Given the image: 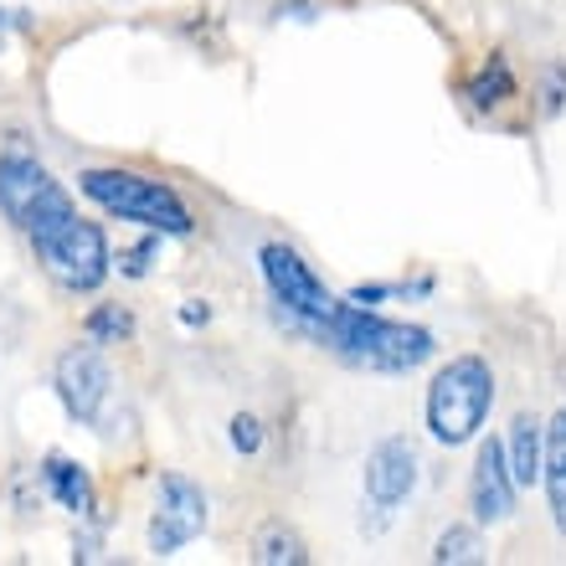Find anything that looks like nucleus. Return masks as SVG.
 Returning a JSON list of instances; mask_svg holds the SVG:
<instances>
[{
	"mask_svg": "<svg viewBox=\"0 0 566 566\" xmlns=\"http://www.w3.org/2000/svg\"><path fill=\"white\" fill-rule=\"evenodd\" d=\"M310 335L319 345H329L335 356H345L350 366H366V371H418L422 360H432V335L422 325H402V319H381L366 304H335V310L310 325Z\"/></svg>",
	"mask_w": 566,
	"mask_h": 566,
	"instance_id": "nucleus-1",
	"label": "nucleus"
},
{
	"mask_svg": "<svg viewBox=\"0 0 566 566\" xmlns=\"http://www.w3.org/2000/svg\"><path fill=\"white\" fill-rule=\"evenodd\" d=\"M77 191L88 196L93 207L114 211L124 222H139L160 238H191V211L165 180L139 176V170H119V165H98L77 176Z\"/></svg>",
	"mask_w": 566,
	"mask_h": 566,
	"instance_id": "nucleus-2",
	"label": "nucleus"
},
{
	"mask_svg": "<svg viewBox=\"0 0 566 566\" xmlns=\"http://www.w3.org/2000/svg\"><path fill=\"white\" fill-rule=\"evenodd\" d=\"M494 407V371L484 356H453L428 387V432L443 448L474 443Z\"/></svg>",
	"mask_w": 566,
	"mask_h": 566,
	"instance_id": "nucleus-3",
	"label": "nucleus"
},
{
	"mask_svg": "<svg viewBox=\"0 0 566 566\" xmlns=\"http://www.w3.org/2000/svg\"><path fill=\"white\" fill-rule=\"evenodd\" d=\"M31 248H36V258H42V269L52 273V279L62 283V289H73V294H93L98 283L108 279V238L98 222H83L77 211H67V217H57V222L36 227V232H27Z\"/></svg>",
	"mask_w": 566,
	"mask_h": 566,
	"instance_id": "nucleus-4",
	"label": "nucleus"
},
{
	"mask_svg": "<svg viewBox=\"0 0 566 566\" xmlns=\"http://www.w3.org/2000/svg\"><path fill=\"white\" fill-rule=\"evenodd\" d=\"M67 211H73V196L62 191V180H52V170L15 139L0 155V217L21 232H36V227L57 222Z\"/></svg>",
	"mask_w": 566,
	"mask_h": 566,
	"instance_id": "nucleus-5",
	"label": "nucleus"
},
{
	"mask_svg": "<svg viewBox=\"0 0 566 566\" xmlns=\"http://www.w3.org/2000/svg\"><path fill=\"white\" fill-rule=\"evenodd\" d=\"M258 269H263V283H269L279 314L294 329H304V335H310V325H319V319L335 310V298H329V289L319 283V273H314L289 242H269V248L258 253Z\"/></svg>",
	"mask_w": 566,
	"mask_h": 566,
	"instance_id": "nucleus-6",
	"label": "nucleus"
},
{
	"mask_svg": "<svg viewBox=\"0 0 566 566\" xmlns=\"http://www.w3.org/2000/svg\"><path fill=\"white\" fill-rule=\"evenodd\" d=\"M52 387H57V402L67 407V418H73L77 428H93V422L104 418L114 376H108V360L98 356L93 345H73V350H62L57 356Z\"/></svg>",
	"mask_w": 566,
	"mask_h": 566,
	"instance_id": "nucleus-7",
	"label": "nucleus"
},
{
	"mask_svg": "<svg viewBox=\"0 0 566 566\" xmlns=\"http://www.w3.org/2000/svg\"><path fill=\"white\" fill-rule=\"evenodd\" d=\"M201 531H207V494L196 490L186 474H165L155 515H149V552L176 556L180 546H191Z\"/></svg>",
	"mask_w": 566,
	"mask_h": 566,
	"instance_id": "nucleus-8",
	"label": "nucleus"
},
{
	"mask_svg": "<svg viewBox=\"0 0 566 566\" xmlns=\"http://www.w3.org/2000/svg\"><path fill=\"white\" fill-rule=\"evenodd\" d=\"M515 474H510V459H505V438H484L479 443V459H474V479H469V505H474V521L479 525H500L515 515Z\"/></svg>",
	"mask_w": 566,
	"mask_h": 566,
	"instance_id": "nucleus-9",
	"label": "nucleus"
},
{
	"mask_svg": "<svg viewBox=\"0 0 566 566\" xmlns=\"http://www.w3.org/2000/svg\"><path fill=\"white\" fill-rule=\"evenodd\" d=\"M418 448L407 443V438H381L371 448V459H366V500L371 510H397L402 500H412L418 490Z\"/></svg>",
	"mask_w": 566,
	"mask_h": 566,
	"instance_id": "nucleus-10",
	"label": "nucleus"
},
{
	"mask_svg": "<svg viewBox=\"0 0 566 566\" xmlns=\"http://www.w3.org/2000/svg\"><path fill=\"white\" fill-rule=\"evenodd\" d=\"M42 484H46V494H52L62 510H73L77 521H88L93 510H98V494H93L88 469L73 463L67 453H46L42 459Z\"/></svg>",
	"mask_w": 566,
	"mask_h": 566,
	"instance_id": "nucleus-11",
	"label": "nucleus"
},
{
	"mask_svg": "<svg viewBox=\"0 0 566 566\" xmlns=\"http://www.w3.org/2000/svg\"><path fill=\"white\" fill-rule=\"evenodd\" d=\"M541 453H546V428H541L531 412L510 422V438H505V459H510V474L521 490H531L541 479Z\"/></svg>",
	"mask_w": 566,
	"mask_h": 566,
	"instance_id": "nucleus-12",
	"label": "nucleus"
},
{
	"mask_svg": "<svg viewBox=\"0 0 566 566\" xmlns=\"http://www.w3.org/2000/svg\"><path fill=\"white\" fill-rule=\"evenodd\" d=\"M541 479L552 494V521L566 536V407L546 422V453H541Z\"/></svg>",
	"mask_w": 566,
	"mask_h": 566,
	"instance_id": "nucleus-13",
	"label": "nucleus"
},
{
	"mask_svg": "<svg viewBox=\"0 0 566 566\" xmlns=\"http://www.w3.org/2000/svg\"><path fill=\"white\" fill-rule=\"evenodd\" d=\"M253 562L258 566H304L310 562V546H304V536H298L294 525L269 521L253 541Z\"/></svg>",
	"mask_w": 566,
	"mask_h": 566,
	"instance_id": "nucleus-14",
	"label": "nucleus"
},
{
	"mask_svg": "<svg viewBox=\"0 0 566 566\" xmlns=\"http://www.w3.org/2000/svg\"><path fill=\"white\" fill-rule=\"evenodd\" d=\"M463 98L479 108V114H490V108H500V104H510L515 98V73H510V62L494 52L484 67H479L474 77H469V88H463Z\"/></svg>",
	"mask_w": 566,
	"mask_h": 566,
	"instance_id": "nucleus-15",
	"label": "nucleus"
},
{
	"mask_svg": "<svg viewBox=\"0 0 566 566\" xmlns=\"http://www.w3.org/2000/svg\"><path fill=\"white\" fill-rule=\"evenodd\" d=\"M88 340L93 345H124L135 340V314L119 310V304H98L88 314Z\"/></svg>",
	"mask_w": 566,
	"mask_h": 566,
	"instance_id": "nucleus-16",
	"label": "nucleus"
},
{
	"mask_svg": "<svg viewBox=\"0 0 566 566\" xmlns=\"http://www.w3.org/2000/svg\"><path fill=\"white\" fill-rule=\"evenodd\" d=\"M479 531L474 525H448L443 536H438V546H432V562L438 566H459V562H479Z\"/></svg>",
	"mask_w": 566,
	"mask_h": 566,
	"instance_id": "nucleus-17",
	"label": "nucleus"
},
{
	"mask_svg": "<svg viewBox=\"0 0 566 566\" xmlns=\"http://www.w3.org/2000/svg\"><path fill=\"white\" fill-rule=\"evenodd\" d=\"M227 438H232V448H238V453H248V459H253L258 448H263V422H258L253 412H238V418H232V428H227Z\"/></svg>",
	"mask_w": 566,
	"mask_h": 566,
	"instance_id": "nucleus-18",
	"label": "nucleus"
},
{
	"mask_svg": "<svg viewBox=\"0 0 566 566\" xmlns=\"http://www.w3.org/2000/svg\"><path fill=\"white\" fill-rule=\"evenodd\" d=\"M155 258H160V242L145 238V242H135V248H124V253H119V273H124V279H145Z\"/></svg>",
	"mask_w": 566,
	"mask_h": 566,
	"instance_id": "nucleus-19",
	"label": "nucleus"
},
{
	"mask_svg": "<svg viewBox=\"0 0 566 566\" xmlns=\"http://www.w3.org/2000/svg\"><path fill=\"white\" fill-rule=\"evenodd\" d=\"M541 98H546V114H562L566 108V62H552V67H546V93H541Z\"/></svg>",
	"mask_w": 566,
	"mask_h": 566,
	"instance_id": "nucleus-20",
	"label": "nucleus"
},
{
	"mask_svg": "<svg viewBox=\"0 0 566 566\" xmlns=\"http://www.w3.org/2000/svg\"><path fill=\"white\" fill-rule=\"evenodd\" d=\"M180 319H186V325H207V319H211V310H207V304H201V298H196V304H186V310H180Z\"/></svg>",
	"mask_w": 566,
	"mask_h": 566,
	"instance_id": "nucleus-21",
	"label": "nucleus"
},
{
	"mask_svg": "<svg viewBox=\"0 0 566 566\" xmlns=\"http://www.w3.org/2000/svg\"><path fill=\"white\" fill-rule=\"evenodd\" d=\"M6 27H15V15H11V11H0V36H6Z\"/></svg>",
	"mask_w": 566,
	"mask_h": 566,
	"instance_id": "nucleus-22",
	"label": "nucleus"
}]
</instances>
